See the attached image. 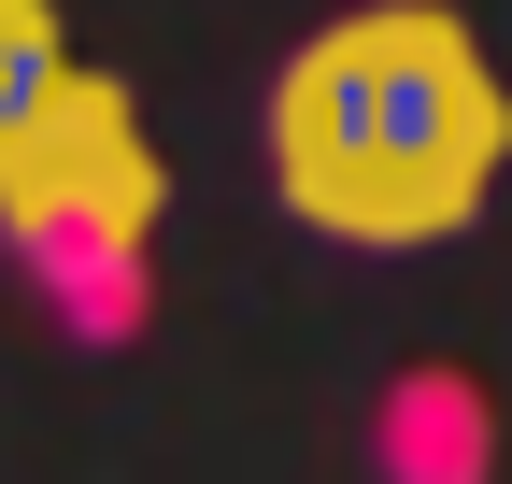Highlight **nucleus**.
Returning <instances> with one entry per match:
<instances>
[{"label": "nucleus", "mask_w": 512, "mask_h": 484, "mask_svg": "<svg viewBox=\"0 0 512 484\" xmlns=\"http://www.w3.org/2000/svg\"><path fill=\"white\" fill-rule=\"evenodd\" d=\"M512 171V86L456 0H356L271 86V186L313 242H456Z\"/></svg>", "instance_id": "1"}, {"label": "nucleus", "mask_w": 512, "mask_h": 484, "mask_svg": "<svg viewBox=\"0 0 512 484\" xmlns=\"http://www.w3.org/2000/svg\"><path fill=\"white\" fill-rule=\"evenodd\" d=\"M157 214H171V157L143 129V100L72 57V72L0 129V228L57 242V257H128Z\"/></svg>", "instance_id": "2"}, {"label": "nucleus", "mask_w": 512, "mask_h": 484, "mask_svg": "<svg viewBox=\"0 0 512 484\" xmlns=\"http://www.w3.org/2000/svg\"><path fill=\"white\" fill-rule=\"evenodd\" d=\"M72 72V29H57V0H0V129Z\"/></svg>", "instance_id": "3"}]
</instances>
